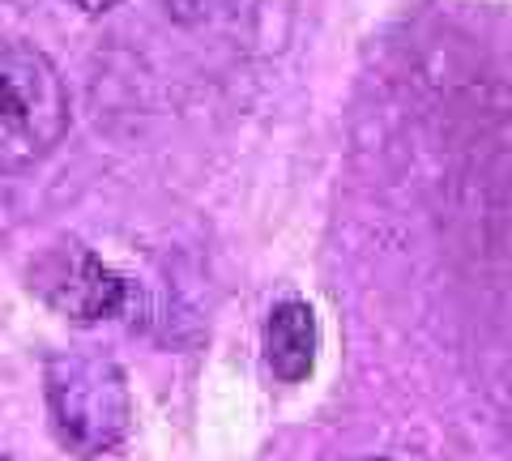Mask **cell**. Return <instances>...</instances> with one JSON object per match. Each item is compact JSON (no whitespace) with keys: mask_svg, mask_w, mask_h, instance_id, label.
Segmentation results:
<instances>
[{"mask_svg":"<svg viewBox=\"0 0 512 461\" xmlns=\"http://www.w3.org/2000/svg\"><path fill=\"white\" fill-rule=\"evenodd\" d=\"M43 397L56 444L73 457H103L133 427V393L107 355H52L43 363Z\"/></svg>","mask_w":512,"mask_h":461,"instance_id":"cell-1","label":"cell"},{"mask_svg":"<svg viewBox=\"0 0 512 461\" xmlns=\"http://www.w3.org/2000/svg\"><path fill=\"white\" fill-rule=\"evenodd\" d=\"M69 129V86L39 47L0 39V171H26Z\"/></svg>","mask_w":512,"mask_h":461,"instance_id":"cell-2","label":"cell"},{"mask_svg":"<svg viewBox=\"0 0 512 461\" xmlns=\"http://www.w3.org/2000/svg\"><path fill=\"white\" fill-rule=\"evenodd\" d=\"M30 291L52 312L69 321H107L128 299V282L111 269L99 252H90L77 240L47 244L26 269Z\"/></svg>","mask_w":512,"mask_h":461,"instance_id":"cell-3","label":"cell"},{"mask_svg":"<svg viewBox=\"0 0 512 461\" xmlns=\"http://www.w3.org/2000/svg\"><path fill=\"white\" fill-rule=\"evenodd\" d=\"M320 325L308 299H278L265 316V363L282 385H303L316 368Z\"/></svg>","mask_w":512,"mask_h":461,"instance_id":"cell-4","label":"cell"},{"mask_svg":"<svg viewBox=\"0 0 512 461\" xmlns=\"http://www.w3.org/2000/svg\"><path fill=\"white\" fill-rule=\"evenodd\" d=\"M77 9H86V13H107V9H116L120 0H73Z\"/></svg>","mask_w":512,"mask_h":461,"instance_id":"cell-5","label":"cell"},{"mask_svg":"<svg viewBox=\"0 0 512 461\" xmlns=\"http://www.w3.org/2000/svg\"><path fill=\"white\" fill-rule=\"evenodd\" d=\"M0 461H9V457H0Z\"/></svg>","mask_w":512,"mask_h":461,"instance_id":"cell-6","label":"cell"}]
</instances>
